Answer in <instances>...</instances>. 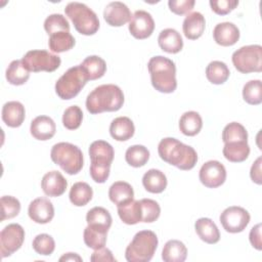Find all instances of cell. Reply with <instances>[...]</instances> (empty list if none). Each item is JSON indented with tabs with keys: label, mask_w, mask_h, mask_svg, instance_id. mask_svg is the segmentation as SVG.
Here are the masks:
<instances>
[{
	"label": "cell",
	"mask_w": 262,
	"mask_h": 262,
	"mask_svg": "<svg viewBox=\"0 0 262 262\" xmlns=\"http://www.w3.org/2000/svg\"><path fill=\"white\" fill-rule=\"evenodd\" d=\"M158 152L164 162L183 171L191 170L198 162L195 149L173 137L163 138L158 145Z\"/></svg>",
	"instance_id": "6da1fadb"
},
{
	"label": "cell",
	"mask_w": 262,
	"mask_h": 262,
	"mask_svg": "<svg viewBox=\"0 0 262 262\" xmlns=\"http://www.w3.org/2000/svg\"><path fill=\"white\" fill-rule=\"evenodd\" d=\"M124 103V93L114 84H103L94 88L86 98V108L92 115L117 112Z\"/></svg>",
	"instance_id": "7a4b0ae2"
},
{
	"label": "cell",
	"mask_w": 262,
	"mask_h": 262,
	"mask_svg": "<svg viewBox=\"0 0 262 262\" xmlns=\"http://www.w3.org/2000/svg\"><path fill=\"white\" fill-rule=\"evenodd\" d=\"M147 69L150 74L152 87L162 93H172L177 88L176 67L173 60L157 55L148 60Z\"/></svg>",
	"instance_id": "3957f363"
},
{
	"label": "cell",
	"mask_w": 262,
	"mask_h": 262,
	"mask_svg": "<svg viewBox=\"0 0 262 262\" xmlns=\"http://www.w3.org/2000/svg\"><path fill=\"white\" fill-rule=\"evenodd\" d=\"M158 236L151 230L138 231L125 251L128 262H148L158 248Z\"/></svg>",
	"instance_id": "277c9868"
},
{
	"label": "cell",
	"mask_w": 262,
	"mask_h": 262,
	"mask_svg": "<svg viewBox=\"0 0 262 262\" xmlns=\"http://www.w3.org/2000/svg\"><path fill=\"white\" fill-rule=\"evenodd\" d=\"M52 162L58 165L66 173L70 175L78 174L83 168L82 150L70 142H58L54 144L50 151Z\"/></svg>",
	"instance_id": "5b68a950"
},
{
	"label": "cell",
	"mask_w": 262,
	"mask_h": 262,
	"mask_svg": "<svg viewBox=\"0 0 262 262\" xmlns=\"http://www.w3.org/2000/svg\"><path fill=\"white\" fill-rule=\"evenodd\" d=\"M66 15L72 20L76 31L82 35H94L99 29V19L96 13L86 4L70 2L64 8Z\"/></svg>",
	"instance_id": "8992f818"
},
{
	"label": "cell",
	"mask_w": 262,
	"mask_h": 262,
	"mask_svg": "<svg viewBox=\"0 0 262 262\" xmlns=\"http://www.w3.org/2000/svg\"><path fill=\"white\" fill-rule=\"evenodd\" d=\"M87 81L89 80L80 64L72 67L56 81L55 92L61 99H72L80 93Z\"/></svg>",
	"instance_id": "52a82bcc"
},
{
	"label": "cell",
	"mask_w": 262,
	"mask_h": 262,
	"mask_svg": "<svg viewBox=\"0 0 262 262\" xmlns=\"http://www.w3.org/2000/svg\"><path fill=\"white\" fill-rule=\"evenodd\" d=\"M234 68L242 74L262 71V46L258 44L243 46L231 56Z\"/></svg>",
	"instance_id": "ba28073f"
},
{
	"label": "cell",
	"mask_w": 262,
	"mask_h": 262,
	"mask_svg": "<svg viewBox=\"0 0 262 262\" xmlns=\"http://www.w3.org/2000/svg\"><path fill=\"white\" fill-rule=\"evenodd\" d=\"M24 64L30 72H54L61 63L58 55L46 50H30L21 58Z\"/></svg>",
	"instance_id": "9c48e42d"
},
{
	"label": "cell",
	"mask_w": 262,
	"mask_h": 262,
	"mask_svg": "<svg viewBox=\"0 0 262 262\" xmlns=\"http://www.w3.org/2000/svg\"><path fill=\"white\" fill-rule=\"evenodd\" d=\"M25 241V229L17 223L6 225L0 232L1 257L12 255L23 246Z\"/></svg>",
	"instance_id": "30bf717a"
},
{
	"label": "cell",
	"mask_w": 262,
	"mask_h": 262,
	"mask_svg": "<svg viewBox=\"0 0 262 262\" xmlns=\"http://www.w3.org/2000/svg\"><path fill=\"white\" fill-rule=\"evenodd\" d=\"M249 212L238 206L226 208L220 215L219 220L222 227L230 233H238L245 230L250 222Z\"/></svg>",
	"instance_id": "8fae6325"
},
{
	"label": "cell",
	"mask_w": 262,
	"mask_h": 262,
	"mask_svg": "<svg viewBox=\"0 0 262 262\" xmlns=\"http://www.w3.org/2000/svg\"><path fill=\"white\" fill-rule=\"evenodd\" d=\"M200 181L208 188H216L221 186L226 180L225 167L216 160L206 162L200 169Z\"/></svg>",
	"instance_id": "7c38bea8"
},
{
	"label": "cell",
	"mask_w": 262,
	"mask_h": 262,
	"mask_svg": "<svg viewBox=\"0 0 262 262\" xmlns=\"http://www.w3.org/2000/svg\"><path fill=\"white\" fill-rule=\"evenodd\" d=\"M130 34L139 40L148 38L155 30V20L151 14L145 10H136L129 21Z\"/></svg>",
	"instance_id": "4fadbf2b"
},
{
	"label": "cell",
	"mask_w": 262,
	"mask_h": 262,
	"mask_svg": "<svg viewBox=\"0 0 262 262\" xmlns=\"http://www.w3.org/2000/svg\"><path fill=\"white\" fill-rule=\"evenodd\" d=\"M132 15L128 6L120 1L110 2L103 10V18L112 27H122L130 21Z\"/></svg>",
	"instance_id": "5bb4252c"
},
{
	"label": "cell",
	"mask_w": 262,
	"mask_h": 262,
	"mask_svg": "<svg viewBox=\"0 0 262 262\" xmlns=\"http://www.w3.org/2000/svg\"><path fill=\"white\" fill-rule=\"evenodd\" d=\"M29 217L36 223L46 224L54 217V207L46 198H37L32 201L28 208Z\"/></svg>",
	"instance_id": "9a60e30c"
},
{
	"label": "cell",
	"mask_w": 262,
	"mask_h": 262,
	"mask_svg": "<svg viewBox=\"0 0 262 262\" xmlns=\"http://www.w3.org/2000/svg\"><path fill=\"white\" fill-rule=\"evenodd\" d=\"M114 156V147L104 140H95L89 146V157L93 165L111 167Z\"/></svg>",
	"instance_id": "2e32d148"
},
{
	"label": "cell",
	"mask_w": 262,
	"mask_h": 262,
	"mask_svg": "<svg viewBox=\"0 0 262 262\" xmlns=\"http://www.w3.org/2000/svg\"><path fill=\"white\" fill-rule=\"evenodd\" d=\"M41 187L46 195L56 198L64 193L68 187V182L60 172L53 170L47 172L43 176L41 180Z\"/></svg>",
	"instance_id": "e0dca14e"
},
{
	"label": "cell",
	"mask_w": 262,
	"mask_h": 262,
	"mask_svg": "<svg viewBox=\"0 0 262 262\" xmlns=\"http://www.w3.org/2000/svg\"><path fill=\"white\" fill-rule=\"evenodd\" d=\"M213 37L218 45L232 46L239 39V30L233 23H219L213 30Z\"/></svg>",
	"instance_id": "ac0fdd59"
},
{
	"label": "cell",
	"mask_w": 262,
	"mask_h": 262,
	"mask_svg": "<svg viewBox=\"0 0 262 262\" xmlns=\"http://www.w3.org/2000/svg\"><path fill=\"white\" fill-rule=\"evenodd\" d=\"M30 131L35 139L45 141L54 136L56 125L50 117L38 116L31 122Z\"/></svg>",
	"instance_id": "d6986e66"
},
{
	"label": "cell",
	"mask_w": 262,
	"mask_h": 262,
	"mask_svg": "<svg viewBox=\"0 0 262 262\" xmlns=\"http://www.w3.org/2000/svg\"><path fill=\"white\" fill-rule=\"evenodd\" d=\"M1 114L3 122L8 127L17 128L23 124L25 120L26 110L21 102L12 100L4 103Z\"/></svg>",
	"instance_id": "ffe728a7"
},
{
	"label": "cell",
	"mask_w": 262,
	"mask_h": 262,
	"mask_svg": "<svg viewBox=\"0 0 262 262\" xmlns=\"http://www.w3.org/2000/svg\"><path fill=\"white\" fill-rule=\"evenodd\" d=\"M206 27V20L204 15L201 12L194 11L187 14L183 20L182 30L184 36L189 40H196L199 39Z\"/></svg>",
	"instance_id": "44dd1931"
},
{
	"label": "cell",
	"mask_w": 262,
	"mask_h": 262,
	"mask_svg": "<svg viewBox=\"0 0 262 262\" xmlns=\"http://www.w3.org/2000/svg\"><path fill=\"white\" fill-rule=\"evenodd\" d=\"M158 43L160 48L167 53H178L183 47V40L175 29H165L161 31L158 37Z\"/></svg>",
	"instance_id": "7402d4cb"
},
{
	"label": "cell",
	"mask_w": 262,
	"mask_h": 262,
	"mask_svg": "<svg viewBox=\"0 0 262 262\" xmlns=\"http://www.w3.org/2000/svg\"><path fill=\"white\" fill-rule=\"evenodd\" d=\"M135 132L132 120L128 117H118L114 119L110 125L111 136L118 141H126L130 139Z\"/></svg>",
	"instance_id": "603a6c76"
},
{
	"label": "cell",
	"mask_w": 262,
	"mask_h": 262,
	"mask_svg": "<svg viewBox=\"0 0 262 262\" xmlns=\"http://www.w3.org/2000/svg\"><path fill=\"white\" fill-rule=\"evenodd\" d=\"M194 229L199 237L210 245L216 244L220 239V232L217 225L210 218H200L194 223Z\"/></svg>",
	"instance_id": "cb8c5ba5"
},
{
	"label": "cell",
	"mask_w": 262,
	"mask_h": 262,
	"mask_svg": "<svg viewBox=\"0 0 262 262\" xmlns=\"http://www.w3.org/2000/svg\"><path fill=\"white\" fill-rule=\"evenodd\" d=\"M120 219L128 225H134L142 221V211L140 201L132 200L126 204L117 206Z\"/></svg>",
	"instance_id": "d4e9b609"
},
{
	"label": "cell",
	"mask_w": 262,
	"mask_h": 262,
	"mask_svg": "<svg viewBox=\"0 0 262 262\" xmlns=\"http://www.w3.org/2000/svg\"><path fill=\"white\" fill-rule=\"evenodd\" d=\"M166 175L158 169H149L142 177L143 187L151 193H161L167 187Z\"/></svg>",
	"instance_id": "484cf974"
},
{
	"label": "cell",
	"mask_w": 262,
	"mask_h": 262,
	"mask_svg": "<svg viewBox=\"0 0 262 262\" xmlns=\"http://www.w3.org/2000/svg\"><path fill=\"white\" fill-rule=\"evenodd\" d=\"M224 158L232 163H241L248 159L250 155V146L248 141H233L224 143L223 147Z\"/></svg>",
	"instance_id": "4316f807"
},
{
	"label": "cell",
	"mask_w": 262,
	"mask_h": 262,
	"mask_svg": "<svg viewBox=\"0 0 262 262\" xmlns=\"http://www.w3.org/2000/svg\"><path fill=\"white\" fill-rule=\"evenodd\" d=\"M187 257L185 245L178 239L168 241L162 251V259L165 262H183Z\"/></svg>",
	"instance_id": "83f0119b"
},
{
	"label": "cell",
	"mask_w": 262,
	"mask_h": 262,
	"mask_svg": "<svg viewBox=\"0 0 262 262\" xmlns=\"http://www.w3.org/2000/svg\"><path fill=\"white\" fill-rule=\"evenodd\" d=\"M108 198L117 206L126 204L134 199L133 187L128 182L117 181L111 185Z\"/></svg>",
	"instance_id": "f1b7e54d"
},
{
	"label": "cell",
	"mask_w": 262,
	"mask_h": 262,
	"mask_svg": "<svg viewBox=\"0 0 262 262\" xmlns=\"http://www.w3.org/2000/svg\"><path fill=\"white\" fill-rule=\"evenodd\" d=\"M6 80L9 84L19 86L24 85L30 78V71L26 68L21 59L12 60L5 73Z\"/></svg>",
	"instance_id": "f546056e"
},
{
	"label": "cell",
	"mask_w": 262,
	"mask_h": 262,
	"mask_svg": "<svg viewBox=\"0 0 262 262\" xmlns=\"http://www.w3.org/2000/svg\"><path fill=\"white\" fill-rule=\"evenodd\" d=\"M203 127V120L199 113L194 111L185 112L179 120V129L186 136L196 135Z\"/></svg>",
	"instance_id": "4dcf8cb0"
},
{
	"label": "cell",
	"mask_w": 262,
	"mask_h": 262,
	"mask_svg": "<svg viewBox=\"0 0 262 262\" xmlns=\"http://www.w3.org/2000/svg\"><path fill=\"white\" fill-rule=\"evenodd\" d=\"M80 66L84 70L88 80H97L106 72V63L104 59L97 55L87 56Z\"/></svg>",
	"instance_id": "1f68e13d"
},
{
	"label": "cell",
	"mask_w": 262,
	"mask_h": 262,
	"mask_svg": "<svg viewBox=\"0 0 262 262\" xmlns=\"http://www.w3.org/2000/svg\"><path fill=\"white\" fill-rule=\"evenodd\" d=\"M93 196V190L91 186L83 181L76 182L72 185L70 190V201L74 206L83 207L86 206Z\"/></svg>",
	"instance_id": "d6a6232c"
},
{
	"label": "cell",
	"mask_w": 262,
	"mask_h": 262,
	"mask_svg": "<svg viewBox=\"0 0 262 262\" xmlns=\"http://www.w3.org/2000/svg\"><path fill=\"white\" fill-rule=\"evenodd\" d=\"M75 38L70 32H56L49 36L48 46L54 53H61L71 50L75 46Z\"/></svg>",
	"instance_id": "836d02e7"
},
{
	"label": "cell",
	"mask_w": 262,
	"mask_h": 262,
	"mask_svg": "<svg viewBox=\"0 0 262 262\" xmlns=\"http://www.w3.org/2000/svg\"><path fill=\"white\" fill-rule=\"evenodd\" d=\"M107 229L87 225L84 229L83 238L84 243L88 248L93 250H97L103 248L106 244V236H107Z\"/></svg>",
	"instance_id": "e575fe53"
},
{
	"label": "cell",
	"mask_w": 262,
	"mask_h": 262,
	"mask_svg": "<svg viewBox=\"0 0 262 262\" xmlns=\"http://www.w3.org/2000/svg\"><path fill=\"white\" fill-rule=\"evenodd\" d=\"M230 72L225 62L220 60L211 61L206 68V77L212 84L220 85L227 81Z\"/></svg>",
	"instance_id": "d590c367"
},
{
	"label": "cell",
	"mask_w": 262,
	"mask_h": 262,
	"mask_svg": "<svg viewBox=\"0 0 262 262\" xmlns=\"http://www.w3.org/2000/svg\"><path fill=\"white\" fill-rule=\"evenodd\" d=\"M86 221L88 225L108 230L112 226L113 219L106 209L102 207H94L87 212Z\"/></svg>",
	"instance_id": "8d00e7d4"
},
{
	"label": "cell",
	"mask_w": 262,
	"mask_h": 262,
	"mask_svg": "<svg viewBox=\"0 0 262 262\" xmlns=\"http://www.w3.org/2000/svg\"><path fill=\"white\" fill-rule=\"evenodd\" d=\"M125 160L134 168L142 167L149 160V150L144 145H132L127 148L125 152Z\"/></svg>",
	"instance_id": "74e56055"
},
{
	"label": "cell",
	"mask_w": 262,
	"mask_h": 262,
	"mask_svg": "<svg viewBox=\"0 0 262 262\" xmlns=\"http://www.w3.org/2000/svg\"><path fill=\"white\" fill-rule=\"evenodd\" d=\"M244 100L252 105L262 102V83L260 80H251L243 87Z\"/></svg>",
	"instance_id": "f35d334b"
},
{
	"label": "cell",
	"mask_w": 262,
	"mask_h": 262,
	"mask_svg": "<svg viewBox=\"0 0 262 262\" xmlns=\"http://www.w3.org/2000/svg\"><path fill=\"white\" fill-rule=\"evenodd\" d=\"M222 140L224 143L233 141H248V132L242 124L231 122L227 124L222 131Z\"/></svg>",
	"instance_id": "ab89813d"
},
{
	"label": "cell",
	"mask_w": 262,
	"mask_h": 262,
	"mask_svg": "<svg viewBox=\"0 0 262 262\" xmlns=\"http://www.w3.org/2000/svg\"><path fill=\"white\" fill-rule=\"evenodd\" d=\"M44 29L50 36L56 32H70V24L62 14L53 13L46 17L44 21Z\"/></svg>",
	"instance_id": "60d3db41"
},
{
	"label": "cell",
	"mask_w": 262,
	"mask_h": 262,
	"mask_svg": "<svg viewBox=\"0 0 262 262\" xmlns=\"http://www.w3.org/2000/svg\"><path fill=\"white\" fill-rule=\"evenodd\" d=\"M1 205V221L14 218L20 212L19 201L11 195H3L0 200Z\"/></svg>",
	"instance_id": "b9f144b4"
},
{
	"label": "cell",
	"mask_w": 262,
	"mask_h": 262,
	"mask_svg": "<svg viewBox=\"0 0 262 262\" xmlns=\"http://www.w3.org/2000/svg\"><path fill=\"white\" fill-rule=\"evenodd\" d=\"M33 249L36 253L43 256H49L55 249V242L53 237L47 233H41L33 239Z\"/></svg>",
	"instance_id": "7bdbcfd3"
},
{
	"label": "cell",
	"mask_w": 262,
	"mask_h": 262,
	"mask_svg": "<svg viewBox=\"0 0 262 262\" xmlns=\"http://www.w3.org/2000/svg\"><path fill=\"white\" fill-rule=\"evenodd\" d=\"M83 120V112L78 105L66 108L62 115V124L69 130H76L80 127Z\"/></svg>",
	"instance_id": "ee69618b"
},
{
	"label": "cell",
	"mask_w": 262,
	"mask_h": 262,
	"mask_svg": "<svg viewBox=\"0 0 262 262\" xmlns=\"http://www.w3.org/2000/svg\"><path fill=\"white\" fill-rule=\"evenodd\" d=\"M141 211H142V221L144 223L155 222L161 214L160 205L151 199L140 200Z\"/></svg>",
	"instance_id": "f6af8a7d"
},
{
	"label": "cell",
	"mask_w": 262,
	"mask_h": 262,
	"mask_svg": "<svg viewBox=\"0 0 262 262\" xmlns=\"http://www.w3.org/2000/svg\"><path fill=\"white\" fill-rule=\"evenodd\" d=\"M211 9L219 15H225L232 11L237 5V0H210Z\"/></svg>",
	"instance_id": "bcb514c9"
},
{
	"label": "cell",
	"mask_w": 262,
	"mask_h": 262,
	"mask_svg": "<svg viewBox=\"0 0 262 262\" xmlns=\"http://www.w3.org/2000/svg\"><path fill=\"white\" fill-rule=\"evenodd\" d=\"M195 2L194 0H169L168 5L170 10L177 14L183 15L192 10Z\"/></svg>",
	"instance_id": "7dc6e473"
},
{
	"label": "cell",
	"mask_w": 262,
	"mask_h": 262,
	"mask_svg": "<svg viewBox=\"0 0 262 262\" xmlns=\"http://www.w3.org/2000/svg\"><path fill=\"white\" fill-rule=\"evenodd\" d=\"M89 172L92 180H94L96 183H104L110 176L111 167L90 164Z\"/></svg>",
	"instance_id": "c3c4849f"
},
{
	"label": "cell",
	"mask_w": 262,
	"mask_h": 262,
	"mask_svg": "<svg viewBox=\"0 0 262 262\" xmlns=\"http://www.w3.org/2000/svg\"><path fill=\"white\" fill-rule=\"evenodd\" d=\"M90 260L92 262H99V261H111V262H114L116 261V258L113 256V253L110 249L107 248H100V249H97L95 250L91 256H90Z\"/></svg>",
	"instance_id": "681fc988"
},
{
	"label": "cell",
	"mask_w": 262,
	"mask_h": 262,
	"mask_svg": "<svg viewBox=\"0 0 262 262\" xmlns=\"http://www.w3.org/2000/svg\"><path fill=\"white\" fill-rule=\"evenodd\" d=\"M249 239L251 245L258 251L262 250V241H261V224L258 223L255 226L252 227L250 234H249Z\"/></svg>",
	"instance_id": "f907efd6"
},
{
	"label": "cell",
	"mask_w": 262,
	"mask_h": 262,
	"mask_svg": "<svg viewBox=\"0 0 262 262\" xmlns=\"http://www.w3.org/2000/svg\"><path fill=\"white\" fill-rule=\"evenodd\" d=\"M261 164H262V158L259 157L252 165L250 170V176L253 182L257 184H262V173H261Z\"/></svg>",
	"instance_id": "816d5d0a"
},
{
	"label": "cell",
	"mask_w": 262,
	"mask_h": 262,
	"mask_svg": "<svg viewBox=\"0 0 262 262\" xmlns=\"http://www.w3.org/2000/svg\"><path fill=\"white\" fill-rule=\"evenodd\" d=\"M59 261H82V258L76 253H67L59 258Z\"/></svg>",
	"instance_id": "f5cc1de1"
}]
</instances>
